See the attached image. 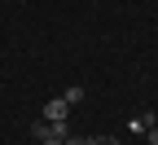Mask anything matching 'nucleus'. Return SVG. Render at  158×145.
Here are the masks:
<instances>
[{"label": "nucleus", "instance_id": "obj_1", "mask_svg": "<svg viewBox=\"0 0 158 145\" xmlns=\"http://www.w3.org/2000/svg\"><path fill=\"white\" fill-rule=\"evenodd\" d=\"M66 114H70V106H66V101H62V97H53V101H48V106H44V123H62Z\"/></svg>", "mask_w": 158, "mask_h": 145}, {"label": "nucleus", "instance_id": "obj_2", "mask_svg": "<svg viewBox=\"0 0 158 145\" xmlns=\"http://www.w3.org/2000/svg\"><path fill=\"white\" fill-rule=\"evenodd\" d=\"M62 101H66V106H79V101H84V88H79V84H70V88L62 92Z\"/></svg>", "mask_w": 158, "mask_h": 145}, {"label": "nucleus", "instance_id": "obj_3", "mask_svg": "<svg viewBox=\"0 0 158 145\" xmlns=\"http://www.w3.org/2000/svg\"><path fill=\"white\" fill-rule=\"evenodd\" d=\"M62 145H92V141H88V136H75V132H70V136H66Z\"/></svg>", "mask_w": 158, "mask_h": 145}, {"label": "nucleus", "instance_id": "obj_4", "mask_svg": "<svg viewBox=\"0 0 158 145\" xmlns=\"http://www.w3.org/2000/svg\"><path fill=\"white\" fill-rule=\"evenodd\" d=\"M145 145H158V128H149V141H145Z\"/></svg>", "mask_w": 158, "mask_h": 145}, {"label": "nucleus", "instance_id": "obj_5", "mask_svg": "<svg viewBox=\"0 0 158 145\" xmlns=\"http://www.w3.org/2000/svg\"><path fill=\"white\" fill-rule=\"evenodd\" d=\"M40 145H62V141H53V136H40Z\"/></svg>", "mask_w": 158, "mask_h": 145}, {"label": "nucleus", "instance_id": "obj_6", "mask_svg": "<svg viewBox=\"0 0 158 145\" xmlns=\"http://www.w3.org/2000/svg\"><path fill=\"white\" fill-rule=\"evenodd\" d=\"M92 145H114V141H92Z\"/></svg>", "mask_w": 158, "mask_h": 145}]
</instances>
